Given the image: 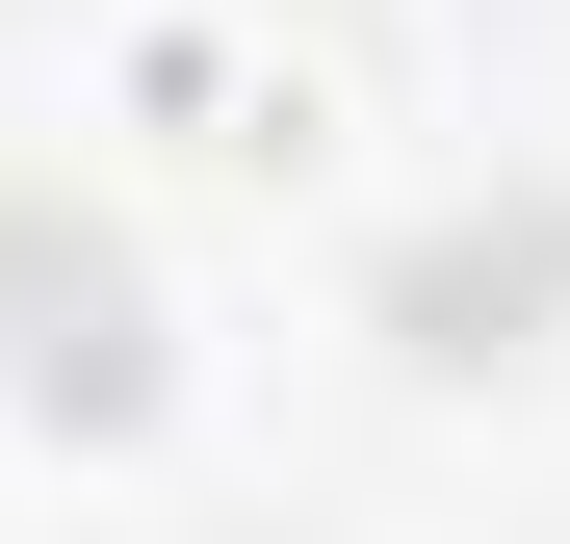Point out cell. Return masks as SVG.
Wrapping results in <instances>:
<instances>
[{
    "mask_svg": "<svg viewBox=\"0 0 570 544\" xmlns=\"http://www.w3.org/2000/svg\"><path fill=\"white\" fill-rule=\"evenodd\" d=\"M78 130H130L156 181H234V208H337L390 156V52L363 0H78Z\"/></svg>",
    "mask_w": 570,
    "mask_h": 544,
    "instance_id": "obj_1",
    "label": "cell"
}]
</instances>
